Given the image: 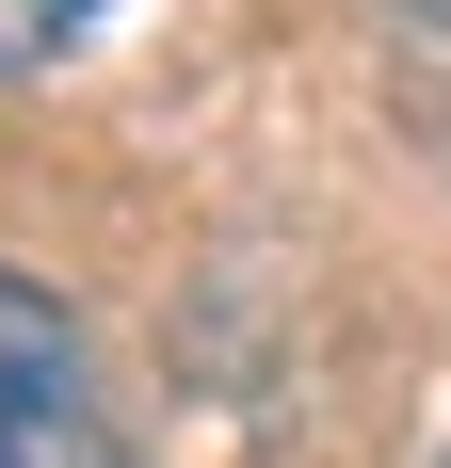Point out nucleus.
<instances>
[{"label": "nucleus", "mask_w": 451, "mask_h": 468, "mask_svg": "<svg viewBox=\"0 0 451 468\" xmlns=\"http://www.w3.org/2000/svg\"><path fill=\"white\" fill-rule=\"evenodd\" d=\"M387 16H419V33H451V0H387Z\"/></svg>", "instance_id": "obj_3"}, {"label": "nucleus", "mask_w": 451, "mask_h": 468, "mask_svg": "<svg viewBox=\"0 0 451 468\" xmlns=\"http://www.w3.org/2000/svg\"><path fill=\"white\" fill-rule=\"evenodd\" d=\"M0 468H130L97 356H81V307L16 259H0Z\"/></svg>", "instance_id": "obj_1"}, {"label": "nucleus", "mask_w": 451, "mask_h": 468, "mask_svg": "<svg viewBox=\"0 0 451 468\" xmlns=\"http://www.w3.org/2000/svg\"><path fill=\"white\" fill-rule=\"evenodd\" d=\"M113 0H0V81H33V65H65V48L97 33Z\"/></svg>", "instance_id": "obj_2"}, {"label": "nucleus", "mask_w": 451, "mask_h": 468, "mask_svg": "<svg viewBox=\"0 0 451 468\" xmlns=\"http://www.w3.org/2000/svg\"><path fill=\"white\" fill-rule=\"evenodd\" d=\"M435 468H451V452H435Z\"/></svg>", "instance_id": "obj_4"}]
</instances>
